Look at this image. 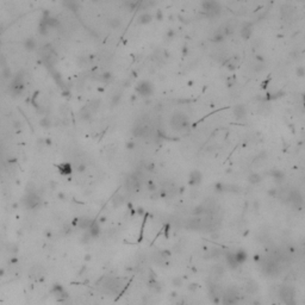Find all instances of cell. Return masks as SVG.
<instances>
[{"instance_id":"obj_45","label":"cell","mask_w":305,"mask_h":305,"mask_svg":"<svg viewBox=\"0 0 305 305\" xmlns=\"http://www.w3.org/2000/svg\"><path fill=\"white\" fill-rule=\"evenodd\" d=\"M267 193H268V195H270V197H272V198H277V197H278V190L277 188H271Z\"/></svg>"},{"instance_id":"obj_55","label":"cell","mask_w":305,"mask_h":305,"mask_svg":"<svg viewBox=\"0 0 305 305\" xmlns=\"http://www.w3.org/2000/svg\"><path fill=\"white\" fill-rule=\"evenodd\" d=\"M85 259H86L87 261H88V260H91V255H86V256H85Z\"/></svg>"},{"instance_id":"obj_40","label":"cell","mask_w":305,"mask_h":305,"mask_svg":"<svg viewBox=\"0 0 305 305\" xmlns=\"http://www.w3.org/2000/svg\"><path fill=\"white\" fill-rule=\"evenodd\" d=\"M296 75H297L298 78H304V76H305V68H304L303 66L297 67V69H296Z\"/></svg>"},{"instance_id":"obj_20","label":"cell","mask_w":305,"mask_h":305,"mask_svg":"<svg viewBox=\"0 0 305 305\" xmlns=\"http://www.w3.org/2000/svg\"><path fill=\"white\" fill-rule=\"evenodd\" d=\"M149 289H150V291L153 292V293H160L161 291H162V286H161V284L156 280V279H150V281H149Z\"/></svg>"},{"instance_id":"obj_15","label":"cell","mask_w":305,"mask_h":305,"mask_svg":"<svg viewBox=\"0 0 305 305\" xmlns=\"http://www.w3.org/2000/svg\"><path fill=\"white\" fill-rule=\"evenodd\" d=\"M92 222H93V219H92V218H89V217H86V216H84V217H81V218H78L76 226H78L79 229H81V230H88V228L91 226Z\"/></svg>"},{"instance_id":"obj_16","label":"cell","mask_w":305,"mask_h":305,"mask_svg":"<svg viewBox=\"0 0 305 305\" xmlns=\"http://www.w3.org/2000/svg\"><path fill=\"white\" fill-rule=\"evenodd\" d=\"M57 169H59L60 174H62V175H70L71 173H73V167H71V165L69 162L60 163L57 166Z\"/></svg>"},{"instance_id":"obj_37","label":"cell","mask_w":305,"mask_h":305,"mask_svg":"<svg viewBox=\"0 0 305 305\" xmlns=\"http://www.w3.org/2000/svg\"><path fill=\"white\" fill-rule=\"evenodd\" d=\"M172 285L174 287H180V286H183V279L180 277H174L172 279Z\"/></svg>"},{"instance_id":"obj_49","label":"cell","mask_w":305,"mask_h":305,"mask_svg":"<svg viewBox=\"0 0 305 305\" xmlns=\"http://www.w3.org/2000/svg\"><path fill=\"white\" fill-rule=\"evenodd\" d=\"M291 57H292V59H296V60L299 59V57H300V52H299L298 50H293V51L291 52Z\"/></svg>"},{"instance_id":"obj_42","label":"cell","mask_w":305,"mask_h":305,"mask_svg":"<svg viewBox=\"0 0 305 305\" xmlns=\"http://www.w3.org/2000/svg\"><path fill=\"white\" fill-rule=\"evenodd\" d=\"M125 147H127L128 150H134L136 148V143L134 141H128L127 143H125Z\"/></svg>"},{"instance_id":"obj_50","label":"cell","mask_w":305,"mask_h":305,"mask_svg":"<svg viewBox=\"0 0 305 305\" xmlns=\"http://www.w3.org/2000/svg\"><path fill=\"white\" fill-rule=\"evenodd\" d=\"M198 284H195V282H193V284H190V286H188V290L190 291H197L198 290Z\"/></svg>"},{"instance_id":"obj_9","label":"cell","mask_w":305,"mask_h":305,"mask_svg":"<svg viewBox=\"0 0 305 305\" xmlns=\"http://www.w3.org/2000/svg\"><path fill=\"white\" fill-rule=\"evenodd\" d=\"M247 107H246V105H243V104H238V105H236L234 109H232V115H234V117L237 119V120H243L246 117H247Z\"/></svg>"},{"instance_id":"obj_19","label":"cell","mask_w":305,"mask_h":305,"mask_svg":"<svg viewBox=\"0 0 305 305\" xmlns=\"http://www.w3.org/2000/svg\"><path fill=\"white\" fill-rule=\"evenodd\" d=\"M247 180L250 185H259L262 181V176L259 173H250L247 178Z\"/></svg>"},{"instance_id":"obj_25","label":"cell","mask_w":305,"mask_h":305,"mask_svg":"<svg viewBox=\"0 0 305 305\" xmlns=\"http://www.w3.org/2000/svg\"><path fill=\"white\" fill-rule=\"evenodd\" d=\"M124 203H125V197H124L123 194H120V193H117V194L115 195L113 200H112V205H113V207L117 209V207L122 206Z\"/></svg>"},{"instance_id":"obj_29","label":"cell","mask_w":305,"mask_h":305,"mask_svg":"<svg viewBox=\"0 0 305 305\" xmlns=\"http://www.w3.org/2000/svg\"><path fill=\"white\" fill-rule=\"evenodd\" d=\"M221 254H222V252H221L219 248H212L207 253V256H209L207 259H217V258L221 256Z\"/></svg>"},{"instance_id":"obj_8","label":"cell","mask_w":305,"mask_h":305,"mask_svg":"<svg viewBox=\"0 0 305 305\" xmlns=\"http://www.w3.org/2000/svg\"><path fill=\"white\" fill-rule=\"evenodd\" d=\"M149 134H150L149 127L146 124H137L132 129V135L135 137H147L149 136Z\"/></svg>"},{"instance_id":"obj_26","label":"cell","mask_w":305,"mask_h":305,"mask_svg":"<svg viewBox=\"0 0 305 305\" xmlns=\"http://www.w3.org/2000/svg\"><path fill=\"white\" fill-rule=\"evenodd\" d=\"M98 76H99L98 80H100L101 82H105V84H107V82H110V81L113 80V74L111 73V71H109V70L104 71L103 74H100V75H98Z\"/></svg>"},{"instance_id":"obj_46","label":"cell","mask_w":305,"mask_h":305,"mask_svg":"<svg viewBox=\"0 0 305 305\" xmlns=\"http://www.w3.org/2000/svg\"><path fill=\"white\" fill-rule=\"evenodd\" d=\"M155 19H156V21H162V19H163V13H162V11H161V10H157V11H156V13H155Z\"/></svg>"},{"instance_id":"obj_43","label":"cell","mask_w":305,"mask_h":305,"mask_svg":"<svg viewBox=\"0 0 305 305\" xmlns=\"http://www.w3.org/2000/svg\"><path fill=\"white\" fill-rule=\"evenodd\" d=\"M86 163L85 162H79L78 163V166H76V171L78 172H80V173H84L85 171H86Z\"/></svg>"},{"instance_id":"obj_6","label":"cell","mask_w":305,"mask_h":305,"mask_svg":"<svg viewBox=\"0 0 305 305\" xmlns=\"http://www.w3.org/2000/svg\"><path fill=\"white\" fill-rule=\"evenodd\" d=\"M279 296L282 299V301L286 303L287 305L293 303V290L291 287H289V286H284V287H281Z\"/></svg>"},{"instance_id":"obj_31","label":"cell","mask_w":305,"mask_h":305,"mask_svg":"<svg viewBox=\"0 0 305 305\" xmlns=\"http://www.w3.org/2000/svg\"><path fill=\"white\" fill-rule=\"evenodd\" d=\"M212 271H213L214 274H216V275H219V277H221L222 274H224V272H225L224 267H223L222 265H216V266H213Z\"/></svg>"},{"instance_id":"obj_56","label":"cell","mask_w":305,"mask_h":305,"mask_svg":"<svg viewBox=\"0 0 305 305\" xmlns=\"http://www.w3.org/2000/svg\"><path fill=\"white\" fill-rule=\"evenodd\" d=\"M290 305H296V304H294V303H291V304H290Z\"/></svg>"},{"instance_id":"obj_24","label":"cell","mask_w":305,"mask_h":305,"mask_svg":"<svg viewBox=\"0 0 305 305\" xmlns=\"http://www.w3.org/2000/svg\"><path fill=\"white\" fill-rule=\"evenodd\" d=\"M235 258H236L237 263H238V265H242V263H244V262L247 261V259H248V254L244 252L243 249H238L237 252L235 253Z\"/></svg>"},{"instance_id":"obj_34","label":"cell","mask_w":305,"mask_h":305,"mask_svg":"<svg viewBox=\"0 0 305 305\" xmlns=\"http://www.w3.org/2000/svg\"><path fill=\"white\" fill-rule=\"evenodd\" d=\"M120 99H122V93H120V92H119V93H116V94H113V97H112V100H111V105H112V106H117V105L119 104Z\"/></svg>"},{"instance_id":"obj_21","label":"cell","mask_w":305,"mask_h":305,"mask_svg":"<svg viewBox=\"0 0 305 305\" xmlns=\"http://www.w3.org/2000/svg\"><path fill=\"white\" fill-rule=\"evenodd\" d=\"M270 175L274 179L275 183H278V184L282 183L284 179H285L284 172H281V171H279V169H273V171H271V172H270Z\"/></svg>"},{"instance_id":"obj_36","label":"cell","mask_w":305,"mask_h":305,"mask_svg":"<svg viewBox=\"0 0 305 305\" xmlns=\"http://www.w3.org/2000/svg\"><path fill=\"white\" fill-rule=\"evenodd\" d=\"M64 5L67 7H69L71 11H74V12H76L79 10V4L75 3V1H68V3H64Z\"/></svg>"},{"instance_id":"obj_30","label":"cell","mask_w":305,"mask_h":305,"mask_svg":"<svg viewBox=\"0 0 305 305\" xmlns=\"http://www.w3.org/2000/svg\"><path fill=\"white\" fill-rule=\"evenodd\" d=\"M24 47H25V49L26 50H29V51H32V50H35L36 49V41L33 40V38H28L25 42H24Z\"/></svg>"},{"instance_id":"obj_38","label":"cell","mask_w":305,"mask_h":305,"mask_svg":"<svg viewBox=\"0 0 305 305\" xmlns=\"http://www.w3.org/2000/svg\"><path fill=\"white\" fill-rule=\"evenodd\" d=\"M147 188H148V191L151 192V193L157 191V187H156V185H155V183H154L153 180H148V181H147Z\"/></svg>"},{"instance_id":"obj_23","label":"cell","mask_w":305,"mask_h":305,"mask_svg":"<svg viewBox=\"0 0 305 305\" xmlns=\"http://www.w3.org/2000/svg\"><path fill=\"white\" fill-rule=\"evenodd\" d=\"M79 117L82 120H89L92 118V111L89 110L88 106H84L82 109L80 110V112H79Z\"/></svg>"},{"instance_id":"obj_12","label":"cell","mask_w":305,"mask_h":305,"mask_svg":"<svg viewBox=\"0 0 305 305\" xmlns=\"http://www.w3.org/2000/svg\"><path fill=\"white\" fill-rule=\"evenodd\" d=\"M238 299V292L236 291V289H229L224 296V301L225 304H229V305H232L235 304Z\"/></svg>"},{"instance_id":"obj_11","label":"cell","mask_w":305,"mask_h":305,"mask_svg":"<svg viewBox=\"0 0 305 305\" xmlns=\"http://www.w3.org/2000/svg\"><path fill=\"white\" fill-rule=\"evenodd\" d=\"M202 180H203V174L199 171H192L190 173V176H188L190 186H198L202 184Z\"/></svg>"},{"instance_id":"obj_44","label":"cell","mask_w":305,"mask_h":305,"mask_svg":"<svg viewBox=\"0 0 305 305\" xmlns=\"http://www.w3.org/2000/svg\"><path fill=\"white\" fill-rule=\"evenodd\" d=\"M50 124H51V122H50V119L47 118V117L43 118V119L41 120V125H42L43 128H49V127H50Z\"/></svg>"},{"instance_id":"obj_3","label":"cell","mask_w":305,"mask_h":305,"mask_svg":"<svg viewBox=\"0 0 305 305\" xmlns=\"http://www.w3.org/2000/svg\"><path fill=\"white\" fill-rule=\"evenodd\" d=\"M202 7L203 10L207 13L209 17H216L218 14H221V4L217 1H213V0H205V1L202 3Z\"/></svg>"},{"instance_id":"obj_18","label":"cell","mask_w":305,"mask_h":305,"mask_svg":"<svg viewBox=\"0 0 305 305\" xmlns=\"http://www.w3.org/2000/svg\"><path fill=\"white\" fill-rule=\"evenodd\" d=\"M151 21H153V14L149 13V12H143V13H141L139 17H138V23H139L141 25H147V24H149Z\"/></svg>"},{"instance_id":"obj_2","label":"cell","mask_w":305,"mask_h":305,"mask_svg":"<svg viewBox=\"0 0 305 305\" xmlns=\"http://www.w3.org/2000/svg\"><path fill=\"white\" fill-rule=\"evenodd\" d=\"M135 89H136L137 94H139L141 97L149 98L154 93V85L149 80H141L139 82H137Z\"/></svg>"},{"instance_id":"obj_52","label":"cell","mask_w":305,"mask_h":305,"mask_svg":"<svg viewBox=\"0 0 305 305\" xmlns=\"http://www.w3.org/2000/svg\"><path fill=\"white\" fill-rule=\"evenodd\" d=\"M137 213L139 214V216H143V214H144V210H143L142 207H138L137 209Z\"/></svg>"},{"instance_id":"obj_10","label":"cell","mask_w":305,"mask_h":305,"mask_svg":"<svg viewBox=\"0 0 305 305\" xmlns=\"http://www.w3.org/2000/svg\"><path fill=\"white\" fill-rule=\"evenodd\" d=\"M202 224H203V219L200 217H193V218H190L186 221V224H185V228L187 230H199L202 228Z\"/></svg>"},{"instance_id":"obj_53","label":"cell","mask_w":305,"mask_h":305,"mask_svg":"<svg viewBox=\"0 0 305 305\" xmlns=\"http://www.w3.org/2000/svg\"><path fill=\"white\" fill-rule=\"evenodd\" d=\"M176 294H178L176 292H171V297H172V298H175V297H176Z\"/></svg>"},{"instance_id":"obj_32","label":"cell","mask_w":305,"mask_h":305,"mask_svg":"<svg viewBox=\"0 0 305 305\" xmlns=\"http://www.w3.org/2000/svg\"><path fill=\"white\" fill-rule=\"evenodd\" d=\"M253 69L256 71V73H261V71H263L266 69V64H265V62H256L253 66Z\"/></svg>"},{"instance_id":"obj_7","label":"cell","mask_w":305,"mask_h":305,"mask_svg":"<svg viewBox=\"0 0 305 305\" xmlns=\"http://www.w3.org/2000/svg\"><path fill=\"white\" fill-rule=\"evenodd\" d=\"M11 88H12V92L16 93V94H19L24 91V80H23V76L21 74H17L13 79V82L11 85Z\"/></svg>"},{"instance_id":"obj_14","label":"cell","mask_w":305,"mask_h":305,"mask_svg":"<svg viewBox=\"0 0 305 305\" xmlns=\"http://www.w3.org/2000/svg\"><path fill=\"white\" fill-rule=\"evenodd\" d=\"M87 231L89 232V235H91V237H92V238H97V237H99V235H100V232H101L100 223H99L98 221L93 219V222H92L91 226L88 228V230H87Z\"/></svg>"},{"instance_id":"obj_48","label":"cell","mask_w":305,"mask_h":305,"mask_svg":"<svg viewBox=\"0 0 305 305\" xmlns=\"http://www.w3.org/2000/svg\"><path fill=\"white\" fill-rule=\"evenodd\" d=\"M226 85H228V87H234V86L236 85V79H235V78H229Z\"/></svg>"},{"instance_id":"obj_17","label":"cell","mask_w":305,"mask_h":305,"mask_svg":"<svg viewBox=\"0 0 305 305\" xmlns=\"http://www.w3.org/2000/svg\"><path fill=\"white\" fill-rule=\"evenodd\" d=\"M225 260H226L228 266H229L230 268H232V270H235V268H237V267L240 266V265L237 263V261H236L235 253H226V255H225Z\"/></svg>"},{"instance_id":"obj_35","label":"cell","mask_w":305,"mask_h":305,"mask_svg":"<svg viewBox=\"0 0 305 305\" xmlns=\"http://www.w3.org/2000/svg\"><path fill=\"white\" fill-rule=\"evenodd\" d=\"M225 187H226L225 184L217 183L216 185H214V191H216L217 193H224V192H225Z\"/></svg>"},{"instance_id":"obj_4","label":"cell","mask_w":305,"mask_h":305,"mask_svg":"<svg viewBox=\"0 0 305 305\" xmlns=\"http://www.w3.org/2000/svg\"><path fill=\"white\" fill-rule=\"evenodd\" d=\"M24 204H25V206H26L28 209L33 210V209H37V207L41 206L42 199H41V197H40L37 193H36V192L29 191V192L26 193V195L24 197Z\"/></svg>"},{"instance_id":"obj_47","label":"cell","mask_w":305,"mask_h":305,"mask_svg":"<svg viewBox=\"0 0 305 305\" xmlns=\"http://www.w3.org/2000/svg\"><path fill=\"white\" fill-rule=\"evenodd\" d=\"M166 36H167L168 40H173V38L175 37V31L172 30V29H169V30L167 31V35H166Z\"/></svg>"},{"instance_id":"obj_39","label":"cell","mask_w":305,"mask_h":305,"mask_svg":"<svg viewBox=\"0 0 305 305\" xmlns=\"http://www.w3.org/2000/svg\"><path fill=\"white\" fill-rule=\"evenodd\" d=\"M202 213H204V209H203L202 205L195 206V207L193 209V211H192V214H193V216H200Z\"/></svg>"},{"instance_id":"obj_27","label":"cell","mask_w":305,"mask_h":305,"mask_svg":"<svg viewBox=\"0 0 305 305\" xmlns=\"http://www.w3.org/2000/svg\"><path fill=\"white\" fill-rule=\"evenodd\" d=\"M224 40H225V36H224V32H223V29H222V28H221V30H217L216 33L213 35V37L211 38V41L214 42V43H221V42H223Z\"/></svg>"},{"instance_id":"obj_51","label":"cell","mask_w":305,"mask_h":305,"mask_svg":"<svg viewBox=\"0 0 305 305\" xmlns=\"http://www.w3.org/2000/svg\"><path fill=\"white\" fill-rule=\"evenodd\" d=\"M123 86H124V87H130V86H131V80H130V79L124 80V81H123Z\"/></svg>"},{"instance_id":"obj_22","label":"cell","mask_w":305,"mask_h":305,"mask_svg":"<svg viewBox=\"0 0 305 305\" xmlns=\"http://www.w3.org/2000/svg\"><path fill=\"white\" fill-rule=\"evenodd\" d=\"M246 290L250 294H255L258 292V290H259V285L254 280H248L247 284H246Z\"/></svg>"},{"instance_id":"obj_54","label":"cell","mask_w":305,"mask_h":305,"mask_svg":"<svg viewBox=\"0 0 305 305\" xmlns=\"http://www.w3.org/2000/svg\"><path fill=\"white\" fill-rule=\"evenodd\" d=\"M183 54H184V55H186V54H187V48H186V47L184 48V51H183Z\"/></svg>"},{"instance_id":"obj_5","label":"cell","mask_w":305,"mask_h":305,"mask_svg":"<svg viewBox=\"0 0 305 305\" xmlns=\"http://www.w3.org/2000/svg\"><path fill=\"white\" fill-rule=\"evenodd\" d=\"M303 194L300 193V191L298 190H292L290 191V194H289V202L293 205L294 209H298V210H301L303 207Z\"/></svg>"},{"instance_id":"obj_33","label":"cell","mask_w":305,"mask_h":305,"mask_svg":"<svg viewBox=\"0 0 305 305\" xmlns=\"http://www.w3.org/2000/svg\"><path fill=\"white\" fill-rule=\"evenodd\" d=\"M281 8H282V10H281V13H282L284 16H286V17H289V16H291V14L293 13V8H292L291 6H289V5H284Z\"/></svg>"},{"instance_id":"obj_28","label":"cell","mask_w":305,"mask_h":305,"mask_svg":"<svg viewBox=\"0 0 305 305\" xmlns=\"http://www.w3.org/2000/svg\"><path fill=\"white\" fill-rule=\"evenodd\" d=\"M120 25H122V19L119 17H112V18H110V19H109V26L111 29H113V30L119 29Z\"/></svg>"},{"instance_id":"obj_13","label":"cell","mask_w":305,"mask_h":305,"mask_svg":"<svg viewBox=\"0 0 305 305\" xmlns=\"http://www.w3.org/2000/svg\"><path fill=\"white\" fill-rule=\"evenodd\" d=\"M253 33V23H244L241 29H240V35L243 40L250 38V36Z\"/></svg>"},{"instance_id":"obj_1","label":"cell","mask_w":305,"mask_h":305,"mask_svg":"<svg viewBox=\"0 0 305 305\" xmlns=\"http://www.w3.org/2000/svg\"><path fill=\"white\" fill-rule=\"evenodd\" d=\"M171 127L179 132H184L188 130V118L184 112H175L171 118Z\"/></svg>"},{"instance_id":"obj_41","label":"cell","mask_w":305,"mask_h":305,"mask_svg":"<svg viewBox=\"0 0 305 305\" xmlns=\"http://www.w3.org/2000/svg\"><path fill=\"white\" fill-rule=\"evenodd\" d=\"M91 240H92V237H91V235H89V232H88V231L84 232V235L81 236V242H82V243H88Z\"/></svg>"}]
</instances>
